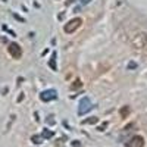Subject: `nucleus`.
Wrapping results in <instances>:
<instances>
[{
	"instance_id": "nucleus-12",
	"label": "nucleus",
	"mask_w": 147,
	"mask_h": 147,
	"mask_svg": "<svg viewBox=\"0 0 147 147\" xmlns=\"http://www.w3.org/2000/svg\"><path fill=\"white\" fill-rule=\"evenodd\" d=\"M90 2H91V0H81V3H82V5H85V3H90Z\"/></svg>"
},
{
	"instance_id": "nucleus-4",
	"label": "nucleus",
	"mask_w": 147,
	"mask_h": 147,
	"mask_svg": "<svg viewBox=\"0 0 147 147\" xmlns=\"http://www.w3.org/2000/svg\"><path fill=\"white\" fill-rule=\"evenodd\" d=\"M56 97H57L56 90H46V91H43V93L40 94V99H41L43 102H50V100H55Z\"/></svg>"
},
{
	"instance_id": "nucleus-7",
	"label": "nucleus",
	"mask_w": 147,
	"mask_h": 147,
	"mask_svg": "<svg viewBox=\"0 0 147 147\" xmlns=\"http://www.w3.org/2000/svg\"><path fill=\"white\" fill-rule=\"evenodd\" d=\"M41 136H43V138H47V140H49V138H52V137H53V132H52V131H49V129H44Z\"/></svg>"
},
{
	"instance_id": "nucleus-3",
	"label": "nucleus",
	"mask_w": 147,
	"mask_h": 147,
	"mask_svg": "<svg viewBox=\"0 0 147 147\" xmlns=\"http://www.w3.org/2000/svg\"><path fill=\"white\" fill-rule=\"evenodd\" d=\"M7 50H9V55H10L12 57L21 59V56H22V49H21L19 44H16V43H10L9 47H7Z\"/></svg>"
},
{
	"instance_id": "nucleus-8",
	"label": "nucleus",
	"mask_w": 147,
	"mask_h": 147,
	"mask_svg": "<svg viewBox=\"0 0 147 147\" xmlns=\"http://www.w3.org/2000/svg\"><path fill=\"white\" fill-rule=\"evenodd\" d=\"M97 121H99V119L93 116V118H88V119H84V121H82V124H96Z\"/></svg>"
},
{
	"instance_id": "nucleus-10",
	"label": "nucleus",
	"mask_w": 147,
	"mask_h": 147,
	"mask_svg": "<svg viewBox=\"0 0 147 147\" xmlns=\"http://www.w3.org/2000/svg\"><path fill=\"white\" fill-rule=\"evenodd\" d=\"M128 113H129V107H128V106H125L124 109L121 110V116H122V118H125Z\"/></svg>"
},
{
	"instance_id": "nucleus-9",
	"label": "nucleus",
	"mask_w": 147,
	"mask_h": 147,
	"mask_svg": "<svg viewBox=\"0 0 147 147\" xmlns=\"http://www.w3.org/2000/svg\"><path fill=\"white\" fill-rule=\"evenodd\" d=\"M49 65L52 66V69H56V53H53V56H52V60L49 62Z\"/></svg>"
},
{
	"instance_id": "nucleus-5",
	"label": "nucleus",
	"mask_w": 147,
	"mask_h": 147,
	"mask_svg": "<svg viewBox=\"0 0 147 147\" xmlns=\"http://www.w3.org/2000/svg\"><path fill=\"white\" fill-rule=\"evenodd\" d=\"M128 147H144V138L140 136H136L129 140V143L127 144Z\"/></svg>"
},
{
	"instance_id": "nucleus-11",
	"label": "nucleus",
	"mask_w": 147,
	"mask_h": 147,
	"mask_svg": "<svg viewBox=\"0 0 147 147\" xmlns=\"http://www.w3.org/2000/svg\"><path fill=\"white\" fill-rule=\"evenodd\" d=\"M47 122H49V124H52V125L55 124V121L52 119V116H49V119H47Z\"/></svg>"
},
{
	"instance_id": "nucleus-6",
	"label": "nucleus",
	"mask_w": 147,
	"mask_h": 147,
	"mask_svg": "<svg viewBox=\"0 0 147 147\" xmlns=\"http://www.w3.org/2000/svg\"><path fill=\"white\" fill-rule=\"evenodd\" d=\"M31 141L34 144H40V143H43V136H32L31 137Z\"/></svg>"
},
{
	"instance_id": "nucleus-1",
	"label": "nucleus",
	"mask_w": 147,
	"mask_h": 147,
	"mask_svg": "<svg viewBox=\"0 0 147 147\" xmlns=\"http://www.w3.org/2000/svg\"><path fill=\"white\" fill-rule=\"evenodd\" d=\"M81 24H82V19H81V18H74V19H71L68 24H65L63 30H65L66 34H72L74 31H77V30L80 28Z\"/></svg>"
},
{
	"instance_id": "nucleus-2",
	"label": "nucleus",
	"mask_w": 147,
	"mask_h": 147,
	"mask_svg": "<svg viewBox=\"0 0 147 147\" xmlns=\"http://www.w3.org/2000/svg\"><path fill=\"white\" fill-rule=\"evenodd\" d=\"M93 109V105H91V102H90V99L88 97H84V99L80 102V107H78V113L80 115H84V113H87V112H90V110Z\"/></svg>"
}]
</instances>
